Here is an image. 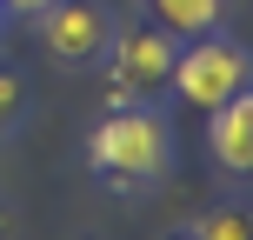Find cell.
<instances>
[{"label":"cell","mask_w":253,"mask_h":240,"mask_svg":"<svg viewBox=\"0 0 253 240\" xmlns=\"http://www.w3.org/2000/svg\"><path fill=\"white\" fill-rule=\"evenodd\" d=\"M87 153H93V167H100L114 187H140V180L167 174L173 140H167V120L153 114V107H120V114H107L100 127H93Z\"/></svg>","instance_id":"obj_1"},{"label":"cell","mask_w":253,"mask_h":240,"mask_svg":"<svg viewBox=\"0 0 253 240\" xmlns=\"http://www.w3.org/2000/svg\"><path fill=\"white\" fill-rule=\"evenodd\" d=\"M173 94L187 107H200V114H213L220 100H233L240 87H253V60H247V47H233V40H220V34H193L187 47L173 53Z\"/></svg>","instance_id":"obj_2"},{"label":"cell","mask_w":253,"mask_h":240,"mask_svg":"<svg viewBox=\"0 0 253 240\" xmlns=\"http://www.w3.org/2000/svg\"><path fill=\"white\" fill-rule=\"evenodd\" d=\"M173 34L167 27H126L114 40V94L120 100H133V94H153L167 87V74H173Z\"/></svg>","instance_id":"obj_3"},{"label":"cell","mask_w":253,"mask_h":240,"mask_svg":"<svg viewBox=\"0 0 253 240\" xmlns=\"http://www.w3.org/2000/svg\"><path fill=\"white\" fill-rule=\"evenodd\" d=\"M40 40H47L53 60H100V47L114 40V27H107V13L87 7V0H53L47 20H40Z\"/></svg>","instance_id":"obj_4"},{"label":"cell","mask_w":253,"mask_h":240,"mask_svg":"<svg viewBox=\"0 0 253 240\" xmlns=\"http://www.w3.org/2000/svg\"><path fill=\"white\" fill-rule=\"evenodd\" d=\"M207 120H213V127H207L213 160L227 167V174H253V87H240L233 100H220Z\"/></svg>","instance_id":"obj_5"},{"label":"cell","mask_w":253,"mask_h":240,"mask_svg":"<svg viewBox=\"0 0 253 240\" xmlns=\"http://www.w3.org/2000/svg\"><path fill=\"white\" fill-rule=\"evenodd\" d=\"M153 20H160L173 40H193V34H213L220 0H153Z\"/></svg>","instance_id":"obj_6"},{"label":"cell","mask_w":253,"mask_h":240,"mask_svg":"<svg viewBox=\"0 0 253 240\" xmlns=\"http://www.w3.org/2000/svg\"><path fill=\"white\" fill-rule=\"evenodd\" d=\"M193 240H253V214L247 207H207L193 220Z\"/></svg>","instance_id":"obj_7"},{"label":"cell","mask_w":253,"mask_h":240,"mask_svg":"<svg viewBox=\"0 0 253 240\" xmlns=\"http://www.w3.org/2000/svg\"><path fill=\"white\" fill-rule=\"evenodd\" d=\"M20 107H27V87H20V74H0V134H7L13 120H20Z\"/></svg>","instance_id":"obj_8"},{"label":"cell","mask_w":253,"mask_h":240,"mask_svg":"<svg viewBox=\"0 0 253 240\" xmlns=\"http://www.w3.org/2000/svg\"><path fill=\"white\" fill-rule=\"evenodd\" d=\"M0 7H7V13H47L53 0H0Z\"/></svg>","instance_id":"obj_9"},{"label":"cell","mask_w":253,"mask_h":240,"mask_svg":"<svg viewBox=\"0 0 253 240\" xmlns=\"http://www.w3.org/2000/svg\"><path fill=\"white\" fill-rule=\"evenodd\" d=\"M173 240H193V234H173Z\"/></svg>","instance_id":"obj_10"}]
</instances>
